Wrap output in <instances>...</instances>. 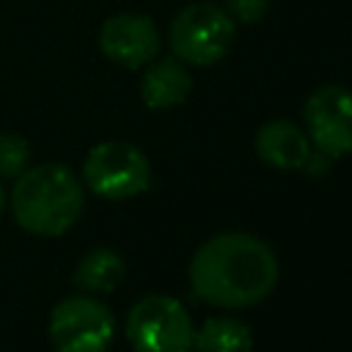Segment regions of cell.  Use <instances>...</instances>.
I'll use <instances>...</instances> for the list:
<instances>
[{"mask_svg":"<svg viewBox=\"0 0 352 352\" xmlns=\"http://www.w3.org/2000/svg\"><path fill=\"white\" fill-rule=\"evenodd\" d=\"M160 30L146 14H113L99 28L102 55L121 69H140L160 55Z\"/></svg>","mask_w":352,"mask_h":352,"instance_id":"obj_8","label":"cell"},{"mask_svg":"<svg viewBox=\"0 0 352 352\" xmlns=\"http://www.w3.org/2000/svg\"><path fill=\"white\" fill-rule=\"evenodd\" d=\"M30 162V143L16 132H0V179H16Z\"/></svg>","mask_w":352,"mask_h":352,"instance_id":"obj_13","label":"cell"},{"mask_svg":"<svg viewBox=\"0 0 352 352\" xmlns=\"http://www.w3.org/2000/svg\"><path fill=\"white\" fill-rule=\"evenodd\" d=\"M124 275H126V264L121 253H116L113 248H94L77 261L72 280L77 289L88 294H110L121 286Z\"/></svg>","mask_w":352,"mask_h":352,"instance_id":"obj_11","label":"cell"},{"mask_svg":"<svg viewBox=\"0 0 352 352\" xmlns=\"http://www.w3.org/2000/svg\"><path fill=\"white\" fill-rule=\"evenodd\" d=\"M47 333L55 352H107L116 336V319L96 297L74 294L52 308Z\"/></svg>","mask_w":352,"mask_h":352,"instance_id":"obj_6","label":"cell"},{"mask_svg":"<svg viewBox=\"0 0 352 352\" xmlns=\"http://www.w3.org/2000/svg\"><path fill=\"white\" fill-rule=\"evenodd\" d=\"M253 146H256L258 160L278 170H300L314 157L308 135L286 118H272V121L261 124Z\"/></svg>","mask_w":352,"mask_h":352,"instance_id":"obj_9","label":"cell"},{"mask_svg":"<svg viewBox=\"0 0 352 352\" xmlns=\"http://www.w3.org/2000/svg\"><path fill=\"white\" fill-rule=\"evenodd\" d=\"M192 346L198 352H253V333L242 319L209 316L192 333Z\"/></svg>","mask_w":352,"mask_h":352,"instance_id":"obj_12","label":"cell"},{"mask_svg":"<svg viewBox=\"0 0 352 352\" xmlns=\"http://www.w3.org/2000/svg\"><path fill=\"white\" fill-rule=\"evenodd\" d=\"M234 22H242V25H256L267 16L270 11V0H226L223 6Z\"/></svg>","mask_w":352,"mask_h":352,"instance_id":"obj_14","label":"cell"},{"mask_svg":"<svg viewBox=\"0 0 352 352\" xmlns=\"http://www.w3.org/2000/svg\"><path fill=\"white\" fill-rule=\"evenodd\" d=\"M305 135L324 157L352 154V91L344 85L316 88L302 107Z\"/></svg>","mask_w":352,"mask_h":352,"instance_id":"obj_7","label":"cell"},{"mask_svg":"<svg viewBox=\"0 0 352 352\" xmlns=\"http://www.w3.org/2000/svg\"><path fill=\"white\" fill-rule=\"evenodd\" d=\"M236 38V22L217 3H190L168 25L173 58L190 66H212L228 55Z\"/></svg>","mask_w":352,"mask_h":352,"instance_id":"obj_3","label":"cell"},{"mask_svg":"<svg viewBox=\"0 0 352 352\" xmlns=\"http://www.w3.org/2000/svg\"><path fill=\"white\" fill-rule=\"evenodd\" d=\"M278 283L275 250L245 231H223L206 239L190 258V286L214 308H250Z\"/></svg>","mask_w":352,"mask_h":352,"instance_id":"obj_1","label":"cell"},{"mask_svg":"<svg viewBox=\"0 0 352 352\" xmlns=\"http://www.w3.org/2000/svg\"><path fill=\"white\" fill-rule=\"evenodd\" d=\"M82 179L91 192L107 201H126L148 190L151 165L148 157L126 140L96 143L82 162Z\"/></svg>","mask_w":352,"mask_h":352,"instance_id":"obj_4","label":"cell"},{"mask_svg":"<svg viewBox=\"0 0 352 352\" xmlns=\"http://www.w3.org/2000/svg\"><path fill=\"white\" fill-rule=\"evenodd\" d=\"M3 209H6V190H3V184H0V214H3Z\"/></svg>","mask_w":352,"mask_h":352,"instance_id":"obj_15","label":"cell"},{"mask_svg":"<svg viewBox=\"0 0 352 352\" xmlns=\"http://www.w3.org/2000/svg\"><path fill=\"white\" fill-rule=\"evenodd\" d=\"M146 66L148 69L140 80V99L148 110H170L187 102L192 77L179 58H154Z\"/></svg>","mask_w":352,"mask_h":352,"instance_id":"obj_10","label":"cell"},{"mask_svg":"<svg viewBox=\"0 0 352 352\" xmlns=\"http://www.w3.org/2000/svg\"><path fill=\"white\" fill-rule=\"evenodd\" d=\"M192 319L170 294H146L126 316V341L135 352H190Z\"/></svg>","mask_w":352,"mask_h":352,"instance_id":"obj_5","label":"cell"},{"mask_svg":"<svg viewBox=\"0 0 352 352\" xmlns=\"http://www.w3.org/2000/svg\"><path fill=\"white\" fill-rule=\"evenodd\" d=\"M85 192L72 168L41 162L25 168L14 179L11 212L14 220L36 236H60L82 214Z\"/></svg>","mask_w":352,"mask_h":352,"instance_id":"obj_2","label":"cell"}]
</instances>
